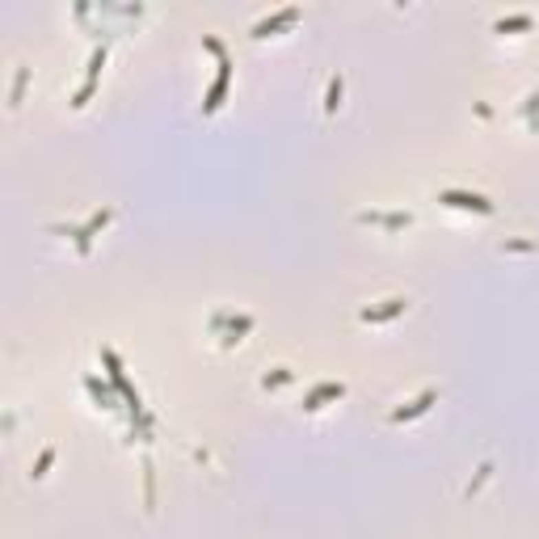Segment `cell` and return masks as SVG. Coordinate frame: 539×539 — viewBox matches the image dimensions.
I'll return each instance as SVG.
<instances>
[{"label":"cell","mask_w":539,"mask_h":539,"mask_svg":"<svg viewBox=\"0 0 539 539\" xmlns=\"http://www.w3.org/2000/svg\"><path fill=\"white\" fill-rule=\"evenodd\" d=\"M51 459H55V451H51V447H47V451H43V455H38V463H34V472H30V476H43V472H47V468H51Z\"/></svg>","instance_id":"cell-10"},{"label":"cell","mask_w":539,"mask_h":539,"mask_svg":"<svg viewBox=\"0 0 539 539\" xmlns=\"http://www.w3.org/2000/svg\"><path fill=\"white\" fill-rule=\"evenodd\" d=\"M430 400H434V392H426V396H417V400L409 404V409H396L392 417H396V421H404V417H417V413H426V409H430Z\"/></svg>","instance_id":"cell-5"},{"label":"cell","mask_w":539,"mask_h":539,"mask_svg":"<svg viewBox=\"0 0 539 539\" xmlns=\"http://www.w3.org/2000/svg\"><path fill=\"white\" fill-rule=\"evenodd\" d=\"M207 47H211V51H215V59H219V76H215V85H211L207 101H202V110L211 114V110H219V97H223V89H228V67H232V63H228V51H223V43H219V38H207Z\"/></svg>","instance_id":"cell-1"},{"label":"cell","mask_w":539,"mask_h":539,"mask_svg":"<svg viewBox=\"0 0 539 539\" xmlns=\"http://www.w3.org/2000/svg\"><path fill=\"white\" fill-rule=\"evenodd\" d=\"M295 17H299V9H283L278 17H265V21H257V25H253V34H257V38H261V34H270V30H278L283 21H295Z\"/></svg>","instance_id":"cell-4"},{"label":"cell","mask_w":539,"mask_h":539,"mask_svg":"<svg viewBox=\"0 0 539 539\" xmlns=\"http://www.w3.org/2000/svg\"><path fill=\"white\" fill-rule=\"evenodd\" d=\"M522 25H531L527 13H518V17H501V21H497V30H522Z\"/></svg>","instance_id":"cell-9"},{"label":"cell","mask_w":539,"mask_h":539,"mask_svg":"<svg viewBox=\"0 0 539 539\" xmlns=\"http://www.w3.org/2000/svg\"><path fill=\"white\" fill-rule=\"evenodd\" d=\"M324 396H342V384H320V388L308 396V409H316V400H324Z\"/></svg>","instance_id":"cell-7"},{"label":"cell","mask_w":539,"mask_h":539,"mask_svg":"<svg viewBox=\"0 0 539 539\" xmlns=\"http://www.w3.org/2000/svg\"><path fill=\"white\" fill-rule=\"evenodd\" d=\"M396 312H404V299H388V308H380V312H362V320H388V316H396Z\"/></svg>","instance_id":"cell-6"},{"label":"cell","mask_w":539,"mask_h":539,"mask_svg":"<svg viewBox=\"0 0 539 539\" xmlns=\"http://www.w3.org/2000/svg\"><path fill=\"white\" fill-rule=\"evenodd\" d=\"M106 63V47H97L93 51V59H89V76H85V85H80V93H76V106H85V97H89V89H93V80H97V67Z\"/></svg>","instance_id":"cell-3"},{"label":"cell","mask_w":539,"mask_h":539,"mask_svg":"<svg viewBox=\"0 0 539 539\" xmlns=\"http://www.w3.org/2000/svg\"><path fill=\"white\" fill-rule=\"evenodd\" d=\"M324 106H329V110L342 106V76H333V80H329V101H324Z\"/></svg>","instance_id":"cell-8"},{"label":"cell","mask_w":539,"mask_h":539,"mask_svg":"<svg viewBox=\"0 0 539 539\" xmlns=\"http://www.w3.org/2000/svg\"><path fill=\"white\" fill-rule=\"evenodd\" d=\"M447 202V207H468V211H481V215H489L493 207H489V198H481V194H459V190H443L438 194Z\"/></svg>","instance_id":"cell-2"}]
</instances>
